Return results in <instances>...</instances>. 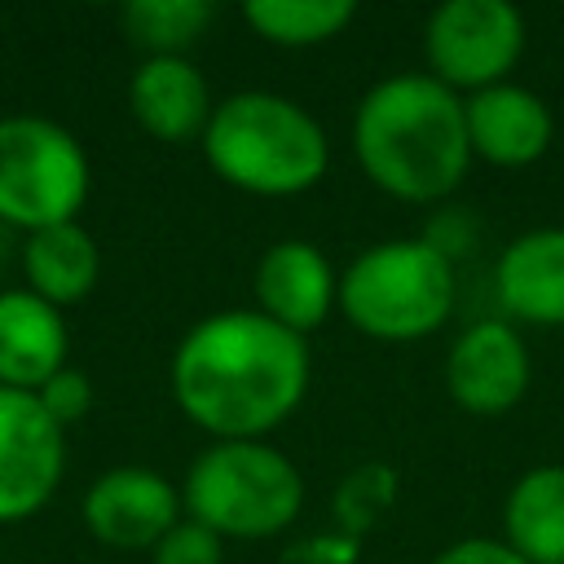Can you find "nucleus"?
Returning a JSON list of instances; mask_svg holds the SVG:
<instances>
[{"instance_id": "1", "label": "nucleus", "mask_w": 564, "mask_h": 564, "mask_svg": "<svg viewBox=\"0 0 564 564\" xmlns=\"http://www.w3.org/2000/svg\"><path fill=\"white\" fill-rule=\"evenodd\" d=\"M308 388V344L260 308H225L172 352V397L216 441H264Z\"/></svg>"}, {"instance_id": "2", "label": "nucleus", "mask_w": 564, "mask_h": 564, "mask_svg": "<svg viewBox=\"0 0 564 564\" xmlns=\"http://www.w3.org/2000/svg\"><path fill=\"white\" fill-rule=\"evenodd\" d=\"M352 150L375 189L436 203L458 189L471 163L463 97L432 75H388L352 115Z\"/></svg>"}, {"instance_id": "3", "label": "nucleus", "mask_w": 564, "mask_h": 564, "mask_svg": "<svg viewBox=\"0 0 564 564\" xmlns=\"http://www.w3.org/2000/svg\"><path fill=\"white\" fill-rule=\"evenodd\" d=\"M203 154L225 185L260 198H291L326 176L330 141L300 101L251 88L216 101Z\"/></svg>"}, {"instance_id": "4", "label": "nucleus", "mask_w": 564, "mask_h": 564, "mask_svg": "<svg viewBox=\"0 0 564 564\" xmlns=\"http://www.w3.org/2000/svg\"><path fill=\"white\" fill-rule=\"evenodd\" d=\"M454 300V260L427 238L375 242L339 273V313L361 335L388 344H410L441 330Z\"/></svg>"}, {"instance_id": "5", "label": "nucleus", "mask_w": 564, "mask_h": 564, "mask_svg": "<svg viewBox=\"0 0 564 564\" xmlns=\"http://www.w3.org/2000/svg\"><path fill=\"white\" fill-rule=\"evenodd\" d=\"M181 507L220 542H256L295 524L304 507V480L295 463L269 441H216L189 463Z\"/></svg>"}, {"instance_id": "6", "label": "nucleus", "mask_w": 564, "mask_h": 564, "mask_svg": "<svg viewBox=\"0 0 564 564\" xmlns=\"http://www.w3.org/2000/svg\"><path fill=\"white\" fill-rule=\"evenodd\" d=\"M88 198V154L53 119H0V220L26 234L66 225Z\"/></svg>"}, {"instance_id": "7", "label": "nucleus", "mask_w": 564, "mask_h": 564, "mask_svg": "<svg viewBox=\"0 0 564 564\" xmlns=\"http://www.w3.org/2000/svg\"><path fill=\"white\" fill-rule=\"evenodd\" d=\"M427 75L454 93H480L507 84L524 53V18L507 0H445L423 26Z\"/></svg>"}, {"instance_id": "8", "label": "nucleus", "mask_w": 564, "mask_h": 564, "mask_svg": "<svg viewBox=\"0 0 564 564\" xmlns=\"http://www.w3.org/2000/svg\"><path fill=\"white\" fill-rule=\"evenodd\" d=\"M66 467V432L35 392L0 388V520L40 511Z\"/></svg>"}, {"instance_id": "9", "label": "nucleus", "mask_w": 564, "mask_h": 564, "mask_svg": "<svg viewBox=\"0 0 564 564\" xmlns=\"http://www.w3.org/2000/svg\"><path fill=\"white\" fill-rule=\"evenodd\" d=\"M529 348L502 317L471 322L445 357V388L467 414H507L529 392Z\"/></svg>"}, {"instance_id": "10", "label": "nucleus", "mask_w": 564, "mask_h": 564, "mask_svg": "<svg viewBox=\"0 0 564 564\" xmlns=\"http://www.w3.org/2000/svg\"><path fill=\"white\" fill-rule=\"evenodd\" d=\"M176 520H181V494L172 480H163L150 467H110L84 494V524L93 529V538L123 551H141V546L154 551V542Z\"/></svg>"}, {"instance_id": "11", "label": "nucleus", "mask_w": 564, "mask_h": 564, "mask_svg": "<svg viewBox=\"0 0 564 564\" xmlns=\"http://www.w3.org/2000/svg\"><path fill=\"white\" fill-rule=\"evenodd\" d=\"M256 308L304 339L339 308V273L313 242L282 238L256 264Z\"/></svg>"}, {"instance_id": "12", "label": "nucleus", "mask_w": 564, "mask_h": 564, "mask_svg": "<svg viewBox=\"0 0 564 564\" xmlns=\"http://www.w3.org/2000/svg\"><path fill=\"white\" fill-rule=\"evenodd\" d=\"M463 119L471 159H485L494 167H529L555 137L546 101L520 84H494L463 97Z\"/></svg>"}, {"instance_id": "13", "label": "nucleus", "mask_w": 564, "mask_h": 564, "mask_svg": "<svg viewBox=\"0 0 564 564\" xmlns=\"http://www.w3.org/2000/svg\"><path fill=\"white\" fill-rule=\"evenodd\" d=\"M494 291L507 317L564 326V229H529L511 238L494 264Z\"/></svg>"}, {"instance_id": "14", "label": "nucleus", "mask_w": 564, "mask_h": 564, "mask_svg": "<svg viewBox=\"0 0 564 564\" xmlns=\"http://www.w3.org/2000/svg\"><path fill=\"white\" fill-rule=\"evenodd\" d=\"M132 119L159 141H203L212 119V88L189 57H145L128 84Z\"/></svg>"}, {"instance_id": "15", "label": "nucleus", "mask_w": 564, "mask_h": 564, "mask_svg": "<svg viewBox=\"0 0 564 564\" xmlns=\"http://www.w3.org/2000/svg\"><path fill=\"white\" fill-rule=\"evenodd\" d=\"M66 366V322L35 291H0V388L35 392Z\"/></svg>"}, {"instance_id": "16", "label": "nucleus", "mask_w": 564, "mask_h": 564, "mask_svg": "<svg viewBox=\"0 0 564 564\" xmlns=\"http://www.w3.org/2000/svg\"><path fill=\"white\" fill-rule=\"evenodd\" d=\"M507 546L524 564H564V467H529L502 502Z\"/></svg>"}, {"instance_id": "17", "label": "nucleus", "mask_w": 564, "mask_h": 564, "mask_svg": "<svg viewBox=\"0 0 564 564\" xmlns=\"http://www.w3.org/2000/svg\"><path fill=\"white\" fill-rule=\"evenodd\" d=\"M22 269H26V282H31L26 291H35L53 308H62V304L84 300L97 286L101 256H97L93 234L79 220H66V225H48V229L26 234Z\"/></svg>"}, {"instance_id": "18", "label": "nucleus", "mask_w": 564, "mask_h": 564, "mask_svg": "<svg viewBox=\"0 0 564 564\" xmlns=\"http://www.w3.org/2000/svg\"><path fill=\"white\" fill-rule=\"evenodd\" d=\"M242 18L269 44L313 48V44L335 40L357 18V4L352 0H251Z\"/></svg>"}, {"instance_id": "19", "label": "nucleus", "mask_w": 564, "mask_h": 564, "mask_svg": "<svg viewBox=\"0 0 564 564\" xmlns=\"http://www.w3.org/2000/svg\"><path fill=\"white\" fill-rule=\"evenodd\" d=\"M212 22L207 0H128L123 31L150 57H185V48Z\"/></svg>"}, {"instance_id": "20", "label": "nucleus", "mask_w": 564, "mask_h": 564, "mask_svg": "<svg viewBox=\"0 0 564 564\" xmlns=\"http://www.w3.org/2000/svg\"><path fill=\"white\" fill-rule=\"evenodd\" d=\"M35 397H40V405L48 410V419L66 432L70 423H79L88 410H93V383H88V375L84 370H70V366H62L44 388H35Z\"/></svg>"}, {"instance_id": "21", "label": "nucleus", "mask_w": 564, "mask_h": 564, "mask_svg": "<svg viewBox=\"0 0 564 564\" xmlns=\"http://www.w3.org/2000/svg\"><path fill=\"white\" fill-rule=\"evenodd\" d=\"M154 564H220V538L185 516L154 542Z\"/></svg>"}, {"instance_id": "22", "label": "nucleus", "mask_w": 564, "mask_h": 564, "mask_svg": "<svg viewBox=\"0 0 564 564\" xmlns=\"http://www.w3.org/2000/svg\"><path fill=\"white\" fill-rule=\"evenodd\" d=\"M432 564H524L507 542H494V538H463V542H449Z\"/></svg>"}]
</instances>
